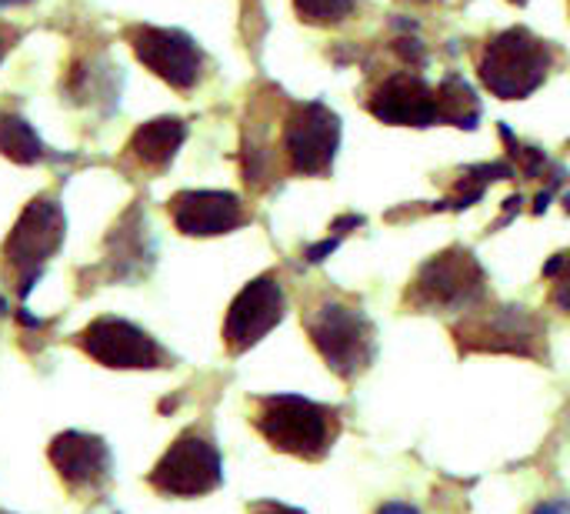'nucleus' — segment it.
I'll list each match as a JSON object with an SVG mask.
<instances>
[{"label":"nucleus","instance_id":"f257e3e1","mask_svg":"<svg viewBox=\"0 0 570 514\" xmlns=\"http://www.w3.org/2000/svg\"><path fill=\"white\" fill-rule=\"evenodd\" d=\"M553 61L557 51L550 41L530 34L527 28H507L484 44L477 77L497 101H527L537 87H543Z\"/></svg>","mask_w":570,"mask_h":514},{"label":"nucleus","instance_id":"f03ea898","mask_svg":"<svg viewBox=\"0 0 570 514\" xmlns=\"http://www.w3.org/2000/svg\"><path fill=\"white\" fill-rule=\"evenodd\" d=\"M254 424L277 451L304 458V461H320L340 431L337 411L297 395L261 398Z\"/></svg>","mask_w":570,"mask_h":514},{"label":"nucleus","instance_id":"7ed1b4c3","mask_svg":"<svg viewBox=\"0 0 570 514\" xmlns=\"http://www.w3.org/2000/svg\"><path fill=\"white\" fill-rule=\"evenodd\" d=\"M304 327L327 368L344 381L357 378L373 361V324L353 304L327 297L307 311Z\"/></svg>","mask_w":570,"mask_h":514},{"label":"nucleus","instance_id":"20e7f679","mask_svg":"<svg viewBox=\"0 0 570 514\" xmlns=\"http://www.w3.org/2000/svg\"><path fill=\"white\" fill-rule=\"evenodd\" d=\"M487 294V274L481 261L464 248H447L428 258L404 301L414 311H474Z\"/></svg>","mask_w":570,"mask_h":514},{"label":"nucleus","instance_id":"39448f33","mask_svg":"<svg viewBox=\"0 0 570 514\" xmlns=\"http://www.w3.org/2000/svg\"><path fill=\"white\" fill-rule=\"evenodd\" d=\"M547 327L517 304L504 307H474L457 327L454 340L461 355H520V358H543Z\"/></svg>","mask_w":570,"mask_h":514},{"label":"nucleus","instance_id":"423d86ee","mask_svg":"<svg viewBox=\"0 0 570 514\" xmlns=\"http://www.w3.org/2000/svg\"><path fill=\"white\" fill-rule=\"evenodd\" d=\"M284 157L294 175L300 178H327L337 147H340V117L320 104V101H304L291 104L284 117Z\"/></svg>","mask_w":570,"mask_h":514},{"label":"nucleus","instance_id":"0eeeda50","mask_svg":"<svg viewBox=\"0 0 570 514\" xmlns=\"http://www.w3.org/2000/svg\"><path fill=\"white\" fill-rule=\"evenodd\" d=\"M150 487L167 497H201L221 487V451L201 434H180L150 471Z\"/></svg>","mask_w":570,"mask_h":514},{"label":"nucleus","instance_id":"6e6552de","mask_svg":"<svg viewBox=\"0 0 570 514\" xmlns=\"http://www.w3.org/2000/svg\"><path fill=\"white\" fill-rule=\"evenodd\" d=\"M127 41L137 61L173 91H194L198 81L204 77V51L198 48L194 38L177 28L137 24L127 31Z\"/></svg>","mask_w":570,"mask_h":514},{"label":"nucleus","instance_id":"1a4fd4ad","mask_svg":"<svg viewBox=\"0 0 570 514\" xmlns=\"http://www.w3.org/2000/svg\"><path fill=\"white\" fill-rule=\"evenodd\" d=\"M77 345L84 355H91L97 365L104 368H117V371H150V368H167V355L157 340L140 331L137 324L124 321V317H97L91 321L81 334Z\"/></svg>","mask_w":570,"mask_h":514},{"label":"nucleus","instance_id":"9d476101","mask_svg":"<svg viewBox=\"0 0 570 514\" xmlns=\"http://www.w3.org/2000/svg\"><path fill=\"white\" fill-rule=\"evenodd\" d=\"M64 241V211L54 198H38L24 208V214L18 218L8 244H4V258L24 271L21 277V297L31 294L34 281L41 277V268L51 254H57Z\"/></svg>","mask_w":570,"mask_h":514},{"label":"nucleus","instance_id":"9b49d317","mask_svg":"<svg viewBox=\"0 0 570 514\" xmlns=\"http://www.w3.org/2000/svg\"><path fill=\"white\" fill-rule=\"evenodd\" d=\"M287 301L284 287L274 274L254 277L231 304L228 321H224V345L231 355L251 352L257 340H264L281 321H284Z\"/></svg>","mask_w":570,"mask_h":514},{"label":"nucleus","instance_id":"f8f14e48","mask_svg":"<svg viewBox=\"0 0 570 514\" xmlns=\"http://www.w3.org/2000/svg\"><path fill=\"white\" fill-rule=\"evenodd\" d=\"M367 111L391 127H434L441 124V97L418 71H398L377 84Z\"/></svg>","mask_w":570,"mask_h":514},{"label":"nucleus","instance_id":"ddd939ff","mask_svg":"<svg viewBox=\"0 0 570 514\" xmlns=\"http://www.w3.org/2000/svg\"><path fill=\"white\" fill-rule=\"evenodd\" d=\"M167 208L173 228L187 238H221L247 224L244 201L231 191H180Z\"/></svg>","mask_w":570,"mask_h":514},{"label":"nucleus","instance_id":"4468645a","mask_svg":"<svg viewBox=\"0 0 570 514\" xmlns=\"http://www.w3.org/2000/svg\"><path fill=\"white\" fill-rule=\"evenodd\" d=\"M48 458L71 491L97 487L110 471V451L101 438L84 431H64L51 441Z\"/></svg>","mask_w":570,"mask_h":514},{"label":"nucleus","instance_id":"2eb2a0df","mask_svg":"<svg viewBox=\"0 0 570 514\" xmlns=\"http://www.w3.org/2000/svg\"><path fill=\"white\" fill-rule=\"evenodd\" d=\"M187 140V124L180 117H154L147 124H140L127 144V150L144 164V167H167L180 144Z\"/></svg>","mask_w":570,"mask_h":514},{"label":"nucleus","instance_id":"dca6fc26","mask_svg":"<svg viewBox=\"0 0 570 514\" xmlns=\"http://www.w3.org/2000/svg\"><path fill=\"white\" fill-rule=\"evenodd\" d=\"M437 97H441V124H451V127H467L474 130L477 120H481V104H477V94L471 91V84L457 74L444 77L437 84Z\"/></svg>","mask_w":570,"mask_h":514},{"label":"nucleus","instance_id":"f3484780","mask_svg":"<svg viewBox=\"0 0 570 514\" xmlns=\"http://www.w3.org/2000/svg\"><path fill=\"white\" fill-rule=\"evenodd\" d=\"M0 154L18 164H38L44 157V144L21 114H0Z\"/></svg>","mask_w":570,"mask_h":514},{"label":"nucleus","instance_id":"a211bd4d","mask_svg":"<svg viewBox=\"0 0 570 514\" xmlns=\"http://www.w3.org/2000/svg\"><path fill=\"white\" fill-rule=\"evenodd\" d=\"M357 4L360 0H294V11L310 28H334L344 24L357 11Z\"/></svg>","mask_w":570,"mask_h":514},{"label":"nucleus","instance_id":"6ab92c4d","mask_svg":"<svg viewBox=\"0 0 570 514\" xmlns=\"http://www.w3.org/2000/svg\"><path fill=\"white\" fill-rule=\"evenodd\" d=\"M543 277L553 284V287H550L553 307L563 311V314H570V251L553 254V258L543 264Z\"/></svg>","mask_w":570,"mask_h":514},{"label":"nucleus","instance_id":"aec40b11","mask_svg":"<svg viewBox=\"0 0 570 514\" xmlns=\"http://www.w3.org/2000/svg\"><path fill=\"white\" fill-rule=\"evenodd\" d=\"M500 134H504V140H507V154L514 157V164L520 167L524 178H540L543 170L550 167V160H547V154H543L540 147H530V144L517 140V137L510 134V127H500Z\"/></svg>","mask_w":570,"mask_h":514},{"label":"nucleus","instance_id":"412c9836","mask_svg":"<svg viewBox=\"0 0 570 514\" xmlns=\"http://www.w3.org/2000/svg\"><path fill=\"white\" fill-rule=\"evenodd\" d=\"M337 248H340V238L334 234V238H327V241H320V244L307 248V261H310V264H320V261H327Z\"/></svg>","mask_w":570,"mask_h":514},{"label":"nucleus","instance_id":"4be33fe9","mask_svg":"<svg viewBox=\"0 0 570 514\" xmlns=\"http://www.w3.org/2000/svg\"><path fill=\"white\" fill-rule=\"evenodd\" d=\"M251 514H304L300 507H291V504H277V501H257L251 507Z\"/></svg>","mask_w":570,"mask_h":514},{"label":"nucleus","instance_id":"5701e85b","mask_svg":"<svg viewBox=\"0 0 570 514\" xmlns=\"http://www.w3.org/2000/svg\"><path fill=\"white\" fill-rule=\"evenodd\" d=\"M534 514H570V501H543L534 507Z\"/></svg>","mask_w":570,"mask_h":514},{"label":"nucleus","instance_id":"b1692460","mask_svg":"<svg viewBox=\"0 0 570 514\" xmlns=\"http://www.w3.org/2000/svg\"><path fill=\"white\" fill-rule=\"evenodd\" d=\"M360 224H363V218H360V214H347V218L334 221V228H330V231L340 238V234H347V228H360Z\"/></svg>","mask_w":570,"mask_h":514},{"label":"nucleus","instance_id":"393cba45","mask_svg":"<svg viewBox=\"0 0 570 514\" xmlns=\"http://www.w3.org/2000/svg\"><path fill=\"white\" fill-rule=\"evenodd\" d=\"M377 514H421L418 507H411V504H404V501H391V504H384Z\"/></svg>","mask_w":570,"mask_h":514},{"label":"nucleus","instance_id":"a878e982","mask_svg":"<svg viewBox=\"0 0 570 514\" xmlns=\"http://www.w3.org/2000/svg\"><path fill=\"white\" fill-rule=\"evenodd\" d=\"M517 211H520V198H507V211H504V218L497 221V228H504V224H507V221H510Z\"/></svg>","mask_w":570,"mask_h":514},{"label":"nucleus","instance_id":"bb28decb","mask_svg":"<svg viewBox=\"0 0 570 514\" xmlns=\"http://www.w3.org/2000/svg\"><path fill=\"white\" fill-rule=\"evenodd\" d=\"M24 4H34V0H0V8H24Z\"/></svg>","mask_w":570,"mask_h":514},{"label":"nucleus","instance_id":"cd10ccee","mask_svg":"<svg viewBox=\"0 0 570 514\" xmlns=\"http://www.w3.org/2000/svg\"><path fill=\"white\" fill-rule=\"evenodd\" d=\"M404 4H434V0H404Z\"/></svg>","mask_w":570,"mask_h":514},{"label":"nucleus","instance_id":"c85d7f7f","mask_svg":"<svg viewBox=\"0 0 570 514\" xmlns=\"http://www.w3.org/2000/svg\"><path fill=\"white\" fill-rule=\"evenodd\" d=\"M4 51H8V44H4V38H0V61H4Z\"/></svg>","mask_w":570,"mask_h":514},{"label":"nucleus","instance_id":"c756f323","mask_svg":"<svg viewBox=\"0 0 570 514\" xmlns=\"http://www.w3.org/2000/svg\"><path fill=\"white\" fill-rule=\"evenodd\" d=\"M563 208H567V214H570V195L563 198Z\"/></svg>","mask_w":570,"mask_h":514},{"label":"nucleus","instance_id":"7c9ffc66","mask_svg":"<svg viewBox=\"0 0 570 514\" xmlns=\"http://www.w3.org/2000/svg\"><path fill=\"white\" fill-rule=\"evenodd\" d=\"M510 4H517V8H524V4H527V0H510Z\"/></svg>","mask_w":570,"mask_h":514},{"label":"nucleus","instance_id":"2f4dec72","mask_svg":"<svg viewBox=\"0 0 570 514\" xmlns=\"http://www.w3.org/2000/svg\"><path fill=\"white\" fill-rule=\"evenodd\" d=\"M567 4H570V0H567Z\"/></svg>","mask_w":570,"mask_h":514}]
</instances>
